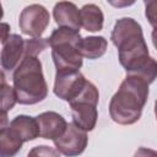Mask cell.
Returning a JSON list of instances; mask_svg holds the SVG:
<instances>
[{
    "label": "cell",
    "mask_w": 157,
    "mask_h": 157,
    "mask_svg": "<svg viewBox=\"0 0 157 157\" xmlns=\"http://www.w3.org/2000/svg\"><path fill=\"white\" fill-rule=\"evenodd\" d=\"M23 141L9 128L2 126L0 129V156L15 157L22 148Z\"/></svg>",
    "instance_id": "obj_15"
},
{
    "label": "cell",
    "mask_w": 157,
    "mask_h": 157,
    "mask_svg": "<svg viewBox=\"0 0 157 157\" xmlns=\"http://www.w3.org/2000/svg\"><path fill=\"white\" fill-rule=\"evenodd\" d=\"M145 16L153 28H157V0L145 1Z\"/></svg>",
    "instance_id": "obj_19"
},
{
    "label": "cell",
    "mask_w": 157,
    "mask_h": 157,
    "mask_svg": "<svg viewBox=\"0 0 157 157\" xmlns=\"http://www.w3.org/2000/svg\"><path fill=\"white\" fill-rule=\"evenodd\" d=\"M87 83L85 76L77 71H60L55 75L54 94L63 101L71 103L78 97Z\"/></svg>",
    "instance_id": "obj_6"
},
{
    "label": "cell",
    "mask_w": 157,
    "mask_h": 157,
    "mask_svg": "<svg viewBox=\"0 0 157 157\" xmlns=\"http://www.w3.org/2000/svg\"><path fill=\"white\" fill-rule=\"evenodd\" d=\"M108 47V42L102 36H91L85 37L80 40L77 49L82 58H87L91 60L101 58Z\"/></svg>",
    "instance_id": "obj_13"
},
{
    "label": "cell",
    "mask_w": 157,
    "mask_h": 157,
    "mask_svg": "<svg viewBox=\"0 0 157 157\" xmlns=\"http://www.w3.org/2000/svg\"><path fill=\"white\" fill-rule=\"evenodd\" d=\"M148 98V83L135 76H126L109 102V115L120 125L136 123Z\"/></svg>",
    "instance_id": "obj_2"
},
{
    "label": "cell",
    "mask_w": 157,
    "mask_h": 157,
    "mask_svg": "<svg viewBox=\"0 0 157 157\" xmlns=\"http://www.w3.org/2000/svg\"><path fill=\"white\" fill-rule=\"evenodd\" d=\"M17 102L15 88L5 82L4 72L1 74V115H6L9 110L13 108Z\"/></svg>",
    "instance_id": "obj_16"
},
{
    "label": "cell",
    "mask_w": 157,
    "mask_h": 157,
    "mask_svg": "<svg viewBox=\"0 0 157 157\" xmlns=\"http://www.w3.org/2000/svg\"><path fill=\"white\" fill-rule=\"evenodd\" d=\"M53 17L59 27L70 28L80 32V27H81L80 10L74 2L70 1L56 2L53 9Z\"/></svg>",
    "instance_id": "obj_11"
},
{
    "label": "cell",
    "mask_w": 157,
    "mask_h": 157,
    "mask_svg": "<svg viewBox=\"0 0 157 157\" xmlns=\"http://www.w3.org/2000/svg\"><path fill=\"white\" fill-rule=\"evenodd\" d=\"M49 45L48 38H31L25 40V56L32 55L38 56L39 53H42L47 47Z\"/></svg>",
    "instance_id": "obj_17"
},
{
    "label": "cell",
    "mask_w": 157,
    "mask_h": 157,
    "mask_svg": "<svg viewBox=\"0 0 157 157\" xmlns=\"http://www.w3.org/2000/svg\"><path fill=\"white\" fill-rule=\"evenodd\" d=\"M81 26L88 32H98L103 28L104 15L99 6L94 4H86L80 10Z\"/></svg>",
    "instance_id": "obj_14"
},
{
    "label": "cell",
    "mask_w": 157,
    "mask_h": 157,
    "mask_svg": "<svg viewBox=\"0 0 157 157\" xmlns=\"http://www.w3.org/2000/svg\"><path fill=\"white\" fill-rule=\"evenodd\" d=\"M134 157H157V151L147 147H140L135 152Z\"/></svg>",
    "instance_id": "obj_20"
},
{
    "label": "cell",
    "mask_w": 157,
    "mask_h": 157,
    "mask_svg": "<svg viewBox=\"0 0 157 157\" xmlns=\"http://www.w3.org/2000/svg\"><path fill=\"white\" fill-rule=\"evenodd\" d=\"M81 39L80 32L70 28L59 27L52 32L48 43L52 48V59L56 72L77 71L81 69L82 56L77 49Z\"/></svg>",
    "instance_id": "obj_4"
},
{
    "label": "cell",
    "mask_w": 157,
    "mask_h": 157,
    "mask_svg": "<svg viewBox=\"0 0 157 157\" xmlns=\"http://www.w3.org/2000/svg\"><path fill=\"white\" fill-rule=\"evenodd\" d=\"M155 115H156V119H157V101L155 102Z\"/></svg>",
    "instance_id": "obj_23"
},
{
    "label": "cell",
    "mask_w": 157,
    "mask_h": 157,
    "mask_svg": "<svg viewBox=\"0 0 157 157\" xmlns=\"http://www.w3.org/2000/svg\"><path fill=\"white\" fill-rule=\"evenodd\" d=\"M110 39L118 48L119 63L125 69L126 74L135 70L151 58L142 27L131 17H123L115 22Z\"/></svg>",
    "instance_id": "obj_1"
},
{
    "label": "cell",
    "mask_w": 157,
    "mask_h": 157,
    "mask_svg": "<svg viewBox=\"0 0 157 157\" xmlns=\"http://www.w3.org/2000/svg\"><path fill=\"white\" fill-rule=\"evenodd\" d=\"M25 58V39L18 34H10L1 49V67L15 70Z\"/></svg>",
    "instance_id": "obj_9"
},
{
    "label": "cell",
    "mask_w": 157,
    "mask_h": 157,
    "mask_svg": "<svg viewBox=\"0 0 157 157\" xmlns=\"http://www.w3.org/2000/svg\"><path fill=\"white\" fill-rule=\"evenodd\" d=\"M27 157H60V152L54 147L40 145L31 148Z\"/></svg>",
    "instance_id": "obj_18"
},
{
    "label": "cell",
    "mask_w": 157,
    "mask_h": 157,
    "mask_svg": "<svg viewBox=\"0 0 157 157\" xmlns=\"http://www.w3.org/2000/svg\"><path fill=\"white\" fill-rule=\"evenodd\" d=\"M1 28H2V36H1V44H4L6 40H7V38H9V36L10 34H7V32H9V25L7 23H2L1 25Z\"/></svg>",
    "instance_id": "obj_21"
},
{
    "label": "cell",
    "mask_w": 157,
    "mask_h": 157,
    "mask_svg": "<svg viewBox=\"0 0 157 157\" xmlns=\"http://www.w3.org/2000/svg\"><path fill=\"white\" fill-rule=\"evenodd\" d=\"M38 126H39V135L43 139L55 141L67 129V123L63 115L56 112H44L36 117Z\"/></svg>",
    "instance_id": "obj_8"
},
{
    "label": "cell",
    "mask_w": 157,
    "mask_h": 157,
    "mask_svg": "<svg viewBox=\"0 0 157 157\" xmlns=\"http://www.w3.org/2000/svg\"><path fill=\"white\" fill-rule=\"evenodd\" d=\"M72 113V123L83 131H92L97 124L98 110L97 104L91 102H77L70 104Z\"/></svg>",
    "instance_id": "obj_10"
},
{
    "label": "cell",
    "mask_w": 157,
    "mask_h": 157,
    "mask_svg": "<svg viewBox=\"0 0 157 157\" xmlns=\"http://www.w3.org/2000/svg\"><path fill=\"white\" fill-rule=\"evenodd\" d=\"M12 82L20 104H37L48 96V85L38 56L26 55L15 69Z\"/></svg>",
    "instance_id": "obj_3"
},
{
    "label": "cell",
    "mask_w": 157,
    "mask_h": 157,
    "mask_svg": "<svg viewBox=\"0 0 157 157\" xmlns=\"http://www.w3.org/2000/svg\"><path fill=\"white\" fill-rule=\"evenodd\" d=\"M9 128L23 141H32L39 137V126L36 118H32L29 115H17L15 117L10 123Z\"/></svg>",
    "instance_id": "obj_12"
},
{
    "label": "cell",
    "mask_w": 157,
    "mask_h": 157,
    "mask_svg": "<svg viewBox=\"0 0 157 157\" xmlns=\"http://www.w3.org/2000/svg\"><path fill=\"white\" fill-rule=\"evenodd\" d=\"M50 21L48 10L39 4L26 6L20 13L18 26L23 34L32 38H40Z\"/></svg>",
    "instance_id": "obj_5"
},
{
    "label": "cell",
    "mask_w": 157,
    "mask_h": 157,
    "mask_svg": "<svg viewBox=\"0 0 157 157\" xmlns=\"http://www.w3.org/2000/svg\"><path fill=\"white\" fill-rule=\"evenodd\" d=\"M88 142V137L86 131L77 128L74 123L67 125L66 131L54 141L55 148L66 157H76L80 156Z\"/></svg>",
    "instance_id": "obj_7"
},
{
    "label": "cell",
    "mask_w": 157,
    "mask_h": 157,
    "mask_svg": "<svg viewBox=\"0 0 157 157\" xmlns=\"http://www.w3.org/2000/svg\"><path fill=\"white\" fill-rule=\"evenodd\" d=\"M151 37H152V43H153V47L157 49V28H153Z\"/></svg>",
    "instance_id": "obj_22"
}]
</instances>
